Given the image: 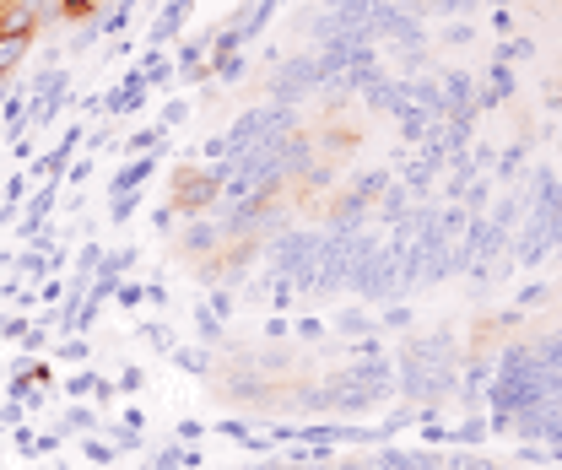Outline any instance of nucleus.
I'll return each instance as SVG.
<instances>
[{
	"label": "nucleus",
	"mask_w": 562,
	"mask_h": 470,
	"mask_svg": "<svg viewBox=\"0 0 562 470\" xmlns=\"http://www.w3.org/2000/svg\"><path fill=\"white\" fill-rule=\"evenodd\" d=\"M136 470H152V465H136Z\"/></svg>",
	"instance_id": "a18cd8bd"
},
{
	"label": "nucleus",
	"mask_w": 562,
	"mask_h": 470,
	"mask_svg": "<svg viewBox=\"0 0 562 470\" xmlns=\"http://www.w3.org/2000/svg\"><path fill=\"white\" fill-rule=\"evenodd\" d=\"M336 325H341L346 335H368V314H357V308H352V314H341V319H336Z\"/></svg>",
	"instance_id": "cd10ccee"
},
{
	"label": "nucleus",
	"mask_w": 562,
	"mask_h": 470,
	"mask_svg": "<svg viewBox=\"0 0 562 470\" xmlns=\"http://www.w3.org/2000/svg\"><path fill=\"white\" fill-rule=\"evenodd\" d=\"M384 325H390V330H406V325H411V308H400V303H395L390 314H384Z\"/></svg>",
	"instance_id": "72a5a7b5"
},
{
	"label": "nucleus",
	"mask_w": 562,
	"mask_h": 470,
	"mask_svg": "<svg viewBox=\"0 0 562 470\" xmlns=\"http://www.w3.org/2000/svg\"><path fill=\"white\" fill-rule=\"evenodd\" d=\"M217 244H222V227L217 222H190V227H184V249H190V254H211Z\"/></svg>",
	"instance_id": "9d476101"
},
{
	"label": "nucleus",
	"mask_w": 562,
	"mask_h": 470,
	"mask_svg": "<svg viewBox=\"0 0 562 470\" xmlns=\"http://www.w3.org/2000/svg\"><path fill=\"white\" fill-rule=\"evenodd\" d=\"M298 335H303V341H314V335H325V319H303V325H298Z\"/></svg>",
	"instance_id": "c9c22d12"
},
{
	"label": "nucleus",
	"mask_w": 562,
	"mask_h": 470,
	"mask_svg": "<svg viewBox=\"0 0 562 470\" xmlns=\"http://www.w3.org/2000/svg\"><path fill=\"white\" fill-rule=\"evenodd\" d=\"M217 433L233 438V443H249V422H244V416H227V422H217Z\"/></svg>",
	"instance_id": "5701e85b"
},
{
	"label": "nucleus",
	"mask_w": 562,
	"mask_h": 470,
	"mask_svg": "<svg viewBox=\"0 0 562 470\" xmlns=\"http://www.w3.org/2000/svg\"><path fill=\"white\" fill-rule=\"evenodd\" d=\"M98 384H103V373H71V379H65V395L71 400H82V395H98Z\"/></svg>",
	"instance_id": "f3484780"
},
{
	"label": "nucleus",
	"mask_w": 562,
	"mask_h": 470,
	"mask_svg": "<svg viewBox=\"0 0 562 470\" xmlns=\"http://www.w3.org/2000/svg\"><path fill=\"white\" fill-rule=\"evenodd\" d=\"M481 6V0H433V11H444V17H454V11H471Z\"/></svg>",
	"instance_id": "7c9ffc66"
},
{
	"label": "nucleus",
	"mask_w": 562,
	"mask_h": 470,
	"mask_svg": "<svg viewBox=\"0 0 562 470\" xmlns=\"http://www.w3.org/2000/svg\"><path fill=\"white\" fill-rule=\"evenodd\" d=\"M195 335H200V341H211V346H222L227 325H222L217 314H211V308H200V314H195Z\"/></svg>",
	"instance_id": "dca6fc26"
},
{
	"label": "nucleus",
	"mask_w": 562,
	"mask_h": 470,
	"mask_svg": "<svg viewBox=\"0 0 562 470\" xmlns=\"http://www.w3.org/2000/svg\"><path fill=\"white\" fill-rule=\"evenodd\" d=\"M271 6H276V0H249L244 11H233V17L222 22V28L233 33L238 44H249V38H260V33H265V22H271Z\"/></svg>",
	"instance_id": "423d86ee"
},
{
	"label": "nucleus",
	"mask_w": 562,
	"mask_h": 470,
	"mask_svg": "<svg viewBox=\"0 0 562 470\" xmlns=\"http://www.w3.org/2000/svg\"><path fill=\"white\" fill-rule=\"evenodd\" d=\"M314 87H319V60H314V55H292V60H281V65H276L271 103H281V109H292V103H303Z\"/></svg>",
	"instance_id": "f03ea898"
},
{
	"label": "nucleus",
	"mask_w": 562,
	"mask_h": 470,
	"mask_svg": "<svg viewBox=\"0 0 562 470\" xmlns=\"http://www.w3.org/2000/svg\"><path fill=\"white\" fill-rule=\"evenodd\" d=\"M22 195H28V179H22V173H17V179H11V184H6V206H17V200H22Z\"/></svg>",
	"instance_id": "f704fd0d"
},
{
	"label": "nucleus",
	"mask_w": 562,
	"mask_h": 470,
	"mask_svg": "<svg viewBox=\"0 0 562 470\" xmlns=\"http://www.w3.org/2000/svg\"><path fill=\"white\" fill-rule=\"evenodd\" d=\"M82 449H87V460H92V465H114V454H119L114 443H103V438H87Z\"/></svg>",
	"instance_id": "6ab92c4d"
},
{
	"label": "nucleus",
	"mask_w": 562,
	"mask_h": 470,
	"mask_svg": "<svg viewBox=\"0 0 562 470\" xmlns=\"http://www.w3.org/2000/svg\"><path fill=\"white\" fill-rule=\"evenodd\" d=\"M184 119H190V103L184 98H173L168 109H163V130H173V125H184Z\"/></svg>",
	"instance_id": "393cba45"
},
{
	"label": "nucleus",
	"mask_w": 562,
	"mask_h": 470,
	"mask_svg": "<svg viewBox=\"0 0 562 470\" xmlns=\"http://www.w3.org/2000/svg\"><path fill=\"white\" fill-rule=\"evenodd\" d=\"M325 6H330V11H336V6H352V0H325Z\"/></svg>",
	"instance_id": "ea45409f"
},
{
	"label": "nucleus",
	"mask_w": 562,
	"mask_h": 470,
	"mask_svg": "<svg viewBox=\"0 0 562 470\" xmlns=\"http://www.w3.org/2000/svg\"><path fill=\"white\" fill-rule=\"evenodd\" d=\"M0 438H6V422H0Z\"/></svg>",
	"instance_id": "37998d69"
},
{
	"label": "nucleus",
	"mask_w": 562,
	"mask_h": 470,
	"mask_svg": "<svg viewBox=\"0 0 562 470\" xmlns=\"http://www.w3.org/2000/svg\"><path fill=\"white\" fill-rule=\"evenodd\" d=\"M503 98H514V76H508V65L492 60V71H487V87H481V98L476 103H503Z\"/></svg>",
	"instance_id": "9b49d317"
},
{
	"label": "nucleus",
	"mask_w": 562,
	"mask_h": 470,
	"mask_svg": "<svg viewBox=\"0 0 562 470\" xmlns=\"http://www.w3.org/2000/svg\"><path fill=\"white\" fill-rule=\"evenodd\" d=\"M87 352H92L87 335H65V346H60V357H65V362H87Z\"/></svg>",
	"instance_id": "412c9836"
},
{
	"label": "nucleus",
	"mask_w": 562,
	"mask_h": 470,
	"mask_svg": "<svg viewBox=\"0 0 562 470\" xmlns=\"http://www.w3.org/2000/svg\"><path fill=\"white\" fill-rule=\"evenodd\" d=\"M157 157H163V152H141V157H130V163L119 168V173H109V195H130V190H141V184L157 173Z\"/></svg>",
	"instance_id": "0eeeda50"
},
{
	"label": "nucleus",
	"mask_w": 562,
	"mask_h": 470,
	"mask_svg": "<svg viewBox=\"0 0 562 470\" xmlns=\"http://www.w3.org/2000/svg\"><path fill=\"white\" fill-rule=\"evenodd\" d=\"M92 427H98V411H92V406H65L60 433H92Z\"/></svg>",
	"instance_id": "2eb2a0df"
},
{
	"label": "nucleus",
	"mask_w": 562,
	"mask_h": 470,
	"mask_svg": "<svg viewBox=\"0 0 562 470\" xmlns=\"http://www.w3.org/2000/svg\"><path fill=\"white\" fill-rule=\"evenodd\" d=\"M92 168H98L92 157H87V163H76V168H71V184H87V179H92Z\"/></svg>",
	"instance_id": "e433bc0d"
},
{
	"label": "nucleus",
	"mask_w": 562,
	"mask_h": 470,
	"mask_svg": "<svg viewBox=\"0 0 562 470\" xmlns=\"http://www.w3.org/2000/svg\"><path fill=\"white\" fill-rule=\"evenodd\" d=\"M384 6H411V0H384Z\"/></svg>",
	"instance_id": "a19ab883"
},
{
	"label": "nucleus",
	"mask_w": 562,
	"mask_h": 470,
	"mask_svg": "<svg viewBox=\"0 0 562 470\" xmlns=\"http://www.w3.org/2000/svg\"><path fill=\"white\" fill-rule=\"evenodd\" d=\"M330 470H373V460H341V465H330Z\"/></svg>",
	"instance_id": "4c0bfd02"
},
{
	"label": "nucleus",
	"mask_w": 562,
	"mask_h": 470,
	"mask_svg": "<svg viewBox=\"0 0 562 470\" xmlns=\"http://www.w3.org/2000/svg\"><path fill=\"white\" fill-rule=\"evenodd\" d=\"M373 470H384V465H379V460H373Z\"/></svg>",
	"instance_id": "c03bdc74"
},
{
	"label": "nucleus",
	"mask_w": 562,
	"mask_h": 470,
	"mask_svg": "<svg viewBox=\"0 0 562 470\" xmlns=\"http://www.w3.org/2000/svg\"><path fill=\"white\" fill-rule=\"evenodd\" d=\"M281 470H330V465H287V460H281Z\"/></svg>",
	"instance_id": "58836bf2"
},
{
	"label": "nucleus",
	"mask_w": 562,
	"mask_h": 470,
	"mask_svg": "<svg viewBox=\"0 0 562 470\" xmlns=\"http://www.w3.org/2000/svg\"><path fill=\"white\" fill-rule=\"evenodd\" d=\"M395 114H400V136H406V141H427V136L438 130V114L417 109V103H400Z\"/></svg>",
	"instance_id": "1a4fd4ad"
},
{
	"label": "nucleus",
	"mask_w": 562,
	"mask_h": 470,
	"mask_svg": "<svg viewBox=\"0 0 562 470\" xmlns=\"http://www.w3.org/2000/svg\"><path fill=\"white\" fill-rule=\"evenodd\" d=\"M200 433H206V427H200V422H195V416H184V422H179V427H173V443H195Z\"/></svg>",
	"instance_id": "bb28decb"
},
{
	"label": "nucleus",
	"mask_w": 562,
	"mask_h": 470,
	"mask_svg": "<svg viewBox=\"0 0 562 470\" xmlns=\"http://www.w3.org/2000/svg\"><path fill=\"white\" fill-rule=\"evenodd\" d=\"M357 92H363V98L373 103V109H384V114H395L400 103H406V82H395V76H384L379 65H373V71L363 76V87H357Z\"/></svg>",
	"instance_id": "39448f33"
},
{
	"label": "nucleus",
	"mask_w": 562,
	"mask_h": 470,
	"mask_svg": "<svg viewBox=\"0 0 562 470\" xmlns=\"http://www.w3.org/2000/svg\"><path fill=\"white\" fill-rule=\"evenodd\" d=\"M141 384H146V373L136 368V362H130V368H125V373H119V384H114V389H125V395H136V389H141Z\"/></svg>",
	"instance_id": "a878e982"
},
{
	"label": "nucleus",
	"mask_w": 562,
	"mask_h": 470,
	"mask_svg": "<svg viewBox=\"0 0 562 470\" xmlns=\"http://www.w3.org/2000/svg\"><path fill=\"white\" fill-rule=\"evenodd\" d=\"M141 341H152L157 352H173V330L168 325H141Z\"/></svg>",
	"instance_id": "aec40b11"
},
{
	"label": "nucleus",
	"mask_w": 562,
	"mask_h": 470,
	"mask_svg": "<svg viewBox=\"0 0 562 470\" xmlns=\"http://www.w3.org/2000/svg\"><path fill=\"white\" fill-rule=\"evenodd\" d=\"M114 303H119V308H141V303H146V287H136V281H130V287H125V281H119Z\"/></svg>",
	"instance_id": "4be33fe9"
},
{
	"label": "nucleus",
	"mask_w": 562,
	"mask_h": 470,
	"mask_svg": "<svg viewBox=\"0 0 562 470\" xmlns=\"http://www.w3.org/2000/svg\"><path fill=\"white\" fill-rule=\"evenodd\" d=\"M173 362H179L184 373H206L211 368V357L206 352H190V346H173Z\"/></svg>",
	"instance_id": "a211bd4d"
},
{
	"label": "nucleus",
	"mask_w": 562,
	"mask_h": 470,
	"mask_svg": "<svg viewBox=\"0 0 562 470\" xmlns=\"http://www.w3.org/2000/svg\"><path fill=\"white\" fill-rule=\"evenodd\" d=\"M487 433H492L487 416H465L460 427H449V443H454V449H476V443L487 438Z\"/></svg>",
	"instance_id": "f8f14e48"
},
{
	"label": "nucleus",
	"mask_w": 562,
	"mask_h": 470,
	"mask_svg": "<svg viewBox=\"0 0 562 470\" xmlns=\"http://www.w3.org/2000/svg\"><path fill=\"white\" fill-rule=\"evenodd\" d=\"M530 49H535L530 38H514V44H503V49H498V65H508V60H525Z\"/></svg>",
	"instance_id": "b1692460"
},
{
	"label": "nucleus",
	"mask_w": 562,
	"mask_h": 470,
	"mask_svg": "<svg viewBox=\"0 0 562 470\" xmlns=\"http://www.w3.org/2000/svg\"><path fill=\"white\" fill-rule=\"evenodd\" d=\"M546 303V281H541V287H525V292H519V308H541Z\"/></svg>",
	"instance_id": "c756f323"
},
{
	"label": "nucleus",
	"mask_w": 562,
	"mask_h": 470,
	"mask_svg": "<svg viewBox=\"0 0 562 470\" xmlns=\"http://www.w3.org/2000/svg\"><path fill=\"white\" fill-rule=\"evenodd\" d=\"M314 260H319V233H303V227H287L271 244L276 276H292L298 287H314Z\"/></svg>",
	"instance_id": "f257e3e1"
},
{
	"label": "nucleus",
	"mask_w": 562,
	"mask_h": 470,
	"mask_svg": "<svg viewBox=\"0 0 562 470\" xmlns=\"http://www.w3.org/2000/svg\"><path fill=\"white\" fill-rule=\"evenodd\" d=\"M249 470H281V465H249Z\"/></svg>",
	"instance_id": "79ce46f5"
},
{
	"label": "nucleus",
	"mask_w": 562,
	"mask_h": 470,
	"mask_svg": "<svg viewBox=\"0 0 562 470\" xmlns=\"http://www.w3.org/2000/svg\"><path fill=\"white\" fill-rule=\"evenodd\" d=\"M530 357H535V368H552V373H562V330L552 335V341H535V346H530Z\"/></svg>",
	"instance_id": "ddd939ff"
},
{
	"label": "nucleus",
	"mask_w": 562,
	"mask_h": 470,
	"mask_svg": "<svg viewBox=\"0 0 562 470\" xmlns=\"http://www.w3.org/2000/svg\"><path fill=\"white\" fill-rule=\"evenodd\" d=\"M444 470H503V465L487 460V454H476V449H454L444 460Z\"/></svg>",
	"instance_id": "4468645a"
},
{
	"label": "nucleus",
	"mask_w": 562,
	"mask_h": 470,
	"mask_svg": "<svg viewBox=\"0 0 562 470\" xmlns=\"http://www.w3.org/2000/svg\"><path fill=\"white\" fill-rule=\"evenodd\" d=\"M211 314H217V319L233 314V292H211Z\"/></svg>",
	"instance_id": "2f4dec72"
},
{
	"label": "nucleus",
	"mask_w": 562,
	"mask_h": 470,
	"mask_svg": "<svg viewBox=\"0 0 562 470\" xmlns=\"http://www.w3.org/2000/svg\"><path fill=\"white\" fill-rule=\"evenodd\" d=\"M287 335H292L287 319H265V341H287Z\"/></svg>",
	"instance_id": "473e14b6"
},
{
	"label": "nucleus",
	"mask_w": 562,
	"mask_h": 470,
	"mask_svg": "<svg viewBox=\"0 0 562 470\" xmlns=\"http://www.w3.org/2000/svg\"><path fill=\"white\" fill-rule=\"evenodd\" d=\"M71 76H60V71H38L33 82H28V125H49V119L60 114V103L71 98Z\"/></svg>",
	"instance_id": "7ed1b4c3"
},
{
	"label": "nucleus",
	"mask_w": 562,
	"mask_h": 470,
	"mask_svg": "<svg viewBox=\"0 0 562 470\" xmlns=\"http://www.w3.org/2000/svg\"><path fill=\"white\" fill-rule=\"evenodd\" d=\"M519 163H525V146H508V152H503V179H514V173H519Z\"/></svg>",
	"instance_id": "c85d7f7f"
},
{
	"label": "nucleus",
	"mask_w": 562,
	"mask_h": 470,
	"mask_svg": "<svg viewBox=\"0 0 562 470\" xmlns=\"http://www.w3.org/2000/svg\"><path fill=\"white\" fill-rule=\"evenodd\" d=\"M438 114L444 119H471L476 114V82L471 76H438Z\"/></svg>",
	"instance_id": "20e7f679"
},
{
	"label": "nucleus",
	"mask_w": 562,
	"mask_h": 470,
	"mask_svg": "<svg viewBox=\"0 0 562 470\" xmlns=\"http://www.w3.org/2000/svg\"><path fill=\"white\" fill-rule=\"evenodd\" d=\"M190 6H195V0H168V6L157 11V22H152V49H163L168 38L184 28V17H190Z\"/></svg>",
	"instance_id": "6e6552de"
}]
</instances>
